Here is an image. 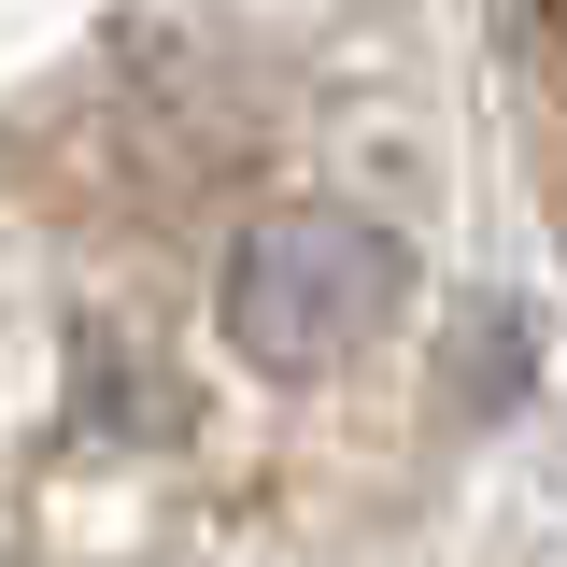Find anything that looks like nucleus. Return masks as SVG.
<instances>
[{"instance_id": "obj_1", "label": "nucleus", "mask_w": 567, "mask_h": 567, "mask_svg": "<svg viewBox=\"0 0 567 567\" xmlns=\"http://www.w3.org/2000/svg\"><path fill=\"white\" fill-rule=\"evenodd\" d=\"M440 341V0H0V567L284 554Z\"/></svg>"}, {"instance_id": "obj_2", "label": "nucleus", "mask_w": 567, "mask_h": 567, "mask_svg": "<svg viewBox=\"0 0 567 567\" xmlns=\"http://www.w3.org/2000/svg\"><path fill=\"white\" fill-rule=\"evenodd\" d=\"M511 29V85H525V128H539V185L567 213V0H496Z\"/></svg>"}]
</instances>
